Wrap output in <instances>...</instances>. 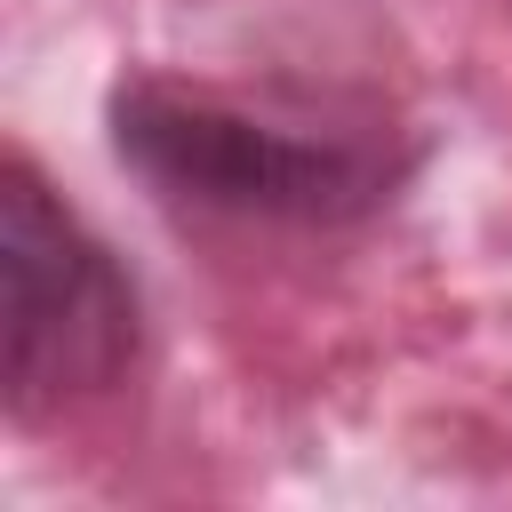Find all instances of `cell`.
I'll list each match as a JSON object with an SVG mask.
<instances>
[{
	"label": "cell",
	"mask_w": 512,
	"mask_h": 512,
	"mask_svg": "<svg viewBox=\"0 0 512 512\" xmlns=\"http://www.w3.org/2000/svg\"><path fill=\"white\" fill-rule=\"evenodd\" d=\"M112 144L160 200L248 224H352L408 176V144L384 128L256 112L184 80H128L112 96Z\"/></svg>",
	"instance_id": "1"
},
{
	"label": "cell",
	"mask_w": 512,
	"mask_h": 512,
	"mask_svg": "<svg viewBox=\"0 0 512 512\" xmlns=\"http://www.w3.org/2000/svg\"><path fill=\"white\" fill-rule=\"evenodd\" d=\"M0 328H8V408L64 416L104 400L136 368V288L120 256L40 184L32 160L0 168Z\"/></svg>",
	"instance_id": "2"
}]
</instances>
